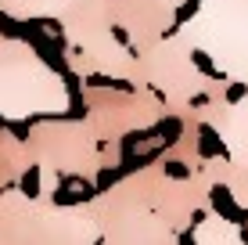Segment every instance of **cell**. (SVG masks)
<instances>
[{"label":"cell","mask_w":248,"mask_h":245,"mask_svg":"<svg viewBox=\"0 0 248 245\" xmlns=\"http://www.w3.org/2000/svg\"><path fill=\"white\" fill-rule=\"evenodd\" d=\"M65 62L79 80L105 76L112 83H130L137 50L123 40L105 0H72L62 15Z\"/></svg>","instance_id":"1"},{"label":"cell","mask_w":248,"mask_h":245,"mask_svg":"<svg viewBox=\"0 0 248 245\" xmlns=\"http://www.w3.org/2000/svg\"><path fill=\"white\" fill-rule=\"evenodd\" d=\"M130 87H151L162 98L169 119H187L198 98L234 87V83H227L223 76H209L194 62V47L180 33H166L155 44L137 50V69Z\"/></svg>","instance_id":"2"},{"label":"cell","mask_w":248,"mask_h":245,"mask_svg":"<svg viewBox=\"0 0 248 245\" xmlns=\"http://www.w3.org/2000/svg\"><path fill=\"white\" fill-rule=\"evenodd\" d=\"M29 159L40 166V198H54L65 177H79L97 191L101 173L108 170L105 145L90 130L87 119H65L50 115L36 123L29 133Z\"/></svg>","instance_id":"3"},{"label":"cell","mask_w":248,"mask_h":245,"mask_svg":"<svg viewBox=\"0 0 248 245\" xmlns=\"http://www.w3.org/2000/svg\"><path fill=\"white\" fill-rule=\"evenodd\" d=\"M7 220V245H97L101 224L90 202L58 206L54 198H32L22 191H7L0 198Z\"/></svg>","instance_id":"4"},{"label":"cell","mask_w":248,"mask_h":245,"mask_svg":"<svg viewBox=\"0 0 248 245\" xmlns=\"http://www.w3.org/2000/svg\"><path fill=\"white\" fill-rule=\"evenodd\" d=\"M83 105H87L83 119L90 123V130L105 145L108 170H115L123 163V141L130 133H148L158 123L169 119L162 98L151 87H130V83L126 87H112V80L105 87L87 83L83 87Z\"/></svg>","instance_id":"5"},{"label":"cell","mask_w":248,"mask_h":245,"mask_svg":"<svg viewBox=\"0 0 248 245\" xmlns=\"http://www.w3.org/2000/svg\"><path fill=\"white\" fill-rule=\"evenodd\" d=\"M90 206L101 224L97 245H184V234L144 202L130 173L108 188H97Z\"/></svg>","instance_id":"6"},{"label":"cell","mask_w":248,"mask_h":245,"mask_svg":"<svg viewBox=\"0 0 248 245\" xmlns=\"http://www.w3.org/2000/svg\"><path fill=\"white\" fill-rule=\"evenodd\" d=\"M234 87L212 90L194 101L191 119L209 126L223 145V155L237 166L241 173H248V87H241V94L230 98Z\"/></svg>","instance_id":"7"},{"label":"cell","mask_w":248,"mask_h":245,"mask_svg":"<svg viewBox=\"0 0 248 245\" xmlns=\"http://www.w3.org/2000/svg\"><path fill=\"white\" fill-rule=\"evenodd\" d=\"M123 40L133 50L155 44L158 36L176 29V15L187 0H105Z\"/></svg>","instance_id":"8"},{"label":"cell","mask_w":248,"mask_h":245,"mask_svg":"<svg viewBox=\"0 0 248 245\" xmlns=\"http://www.w3.org/2000/svg\"><path fill=\"white\" fill-rule=\"evenodd\" d=\"M191 245H248V238H245L241 224L223 216L216 209V202H212L191 227Z\"/></svg>","instance_id":"9"},{"label":"cell","mask_w":248,"mask_h":245,"mask_svg":"<svg viewBox=\"0 0 248 245\" xmlns=\"http://www.w3.org/2000/svg\"><path fill=\"white\" fill-rule=\"evenodd\" d=\"M202 170L209 173V180L216 184V188L223 184V191H230L234 206L248 213V173H241L227 155H205L202 159Z\"/></svg>","instance_id":"10"}]
</instances>
